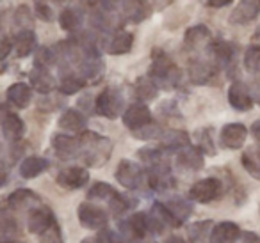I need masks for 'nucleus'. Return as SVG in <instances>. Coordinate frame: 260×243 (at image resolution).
<instances>
[{
  "label": "nucleus",
  "mask_w": 260,
  "mask_h": 243,
  "mask_svg": "<svg viewBox=\"0 0 260 243\" xmlns=\"http://www.w3.org/2000/svg\"><path fill=\"white\" fill-rule=\"evenodd\" d=\"M54 64H57V55H55L54 48H48V47L38 48V54H36V61H34V66H41V68L50 69Z\"/></svg>",
  "instance_id": "79ce46f5"
},
{
  "label": "nucleus",
  "mask_w": 260,
  "mask_h": 243,
  "mask_svg": "<svg viewBox=\"0 0 260 243\" xmlns=\"http://www.w3.org/2000/svg\"><path fill=\"white\" fill-rule=\"evenodd\" d=\"M84 87H86V80L80 75L64 73V76L61 78V84H59V93L66 94V96H72V94H77L79 91H82Z\"/></svg>",
  "instance_id": "c9c22d12"
},
{
  "label": "nucleus",
  "mask_w": 260,
  "mask_h": 243,
  "mask_svg": "<svg viewBox=\"0 0 260 243\" xmlns=\"http://www.w3.org/2000/svg\"><path fill=\"white\" fill-rule=\"evenodd\" d=\"M260 16V0H239L230 15L232 25H246Z\"/></svg>",
  "instance_id": "ddd939ff"
},
{
  "label": "nucleus",
  "mask_w": 260,
  "mask_h": 243,
  "mask_svg": "<svg viewBox=\"0 0 260 243\" xmlns=\"http://www.w3.org/2000/svg\"><path fill=\"white\" fill-rule=\"evenodd\" d=\"M162 153L164 151L160 149V147H143V149H139L138 156L141 158L143 164L152 167V165H157V164H160V161H164Z\"/></svg>",
  "instance_id": "37998d69"
},
{
  "label": "nucleus",
  "mask_w": 260,
  "mask_h": 243,
  "mask_svg": "<svg viewBox=\"0 0 260 243\" xmlns=\"http://www.w3.org/2000/svg\"><path fill=\"white\" fill-rule=\"evenodd\" d=\"M255 100H256V103L260 105V82L255 86Z\"/></svg>",
  "instance_id": "e2e57ef3"
},
{
  "label": "nucleus",
  "mask_w": 260,
  "mask_h": 243,
  "mask_svg": "<svg viewBox=\"0 0 260 243\" xmlns=\"http://www.w3.org/2000/svg\"><path fill=\"white\" fill-rule=\"evenodd\" d=\"M134 45V36L128 30H116L107 43V52L111 55H123L128 54Z\"/></svg>",
  "instance_id": "c85d7f7f"
},
{
  "label": "nucleus",
  "mask_w": 260,
  "mask_h": 243,
  "mask_svg": "<svg viewBox=\"0 0 260 243\" xmlns=\"http://www.w3.org/2000/svg\"><path fill=\"white\" fill-rule=\"evenodd\" d=\"M54 2H64V0H54Z\"/></svg>",
  "instance_id": "338daca9"
},
{
  "label": "nucleus",
  "mask_w": 260,
  "mask_h": 243,
  "mask_svg": "<svg viewBox=\"0 0 260 243\" xmlns=\"http://www.w3.org/2000/svg\"><path fill=\"white\" fill-rule=\"evenodd\" d=\"M27 225H29V231L32 234H45L52 227H55L54 213H52L50 208L40 204V206L32 208L29 211V222H27Z\"/></svg>",
  "instance_id": "6e6552de"
},
{
  "label": "nucleus",
  "mask_w": 260,
  "mask_h": 243,
  "mask_svg": "<svg viewBox=\"0 0 260 243\" xmlns=\"http://www.w3.org/2000/svg\"><path fill=\"white\" fill-rule=\"evenodd\" d=\"M116 190L112 188L109 183H104V181H100V183H94L93 186L89 188V192H87V199H94V200H111L112 197L116 195Z\"/></svg>",
  "instance_id": "e433bc0d"
},
{
  "label": "nucleus",
  "mask_w": 260,
  "mask_h": 243,
  "mask_svg": "<svg viewBox=\"0 0 260 243\" xmlns=\"http://www.w3.org/2000/svg\"><path fill=\"white\" fill-rule=\"evenodd\" d=\"M168 210L171 211L173 218L177 220L178 225H182L192 213V202L189 199H184V197H171L170 200L166 202Z\"/></svg>",
  "instance_id": "473e14b6"
},
{
  "label": "nucleus",
  "mask_w": 260,
  "mask_h": 243,
  "mask_svg": "<svg viewBox=\"0 0 260 243\" xmlns=\"http://www.w3.org/2000/svg\"><path fill=\"white\" fill-rule=\"evenodd\" d=\"M86 125L87 119L77 108H68V110L62 112V115L59 117V128L66 130V132H75V133H82L86 132Z\"/></svg>",
  "instance_id": "a878e982"
},
{
  "label": "nucleus",
  "mask_w": 260,
  "mask_h": 243,
  "mask_svg": "<svg viewBox=\"0 0 260 243\" xmlns=\"http://www.w3.org/2000/svg\"><path fill=\"white\" fill-rule=\"evenodd\" d=\"M242 236V243H260V236H256L255 232H244Z\"/></svg>",
  "instance_id": "6e6d98bb"
},
{
  "label": "nucleus",
  "mask_w": 260,
  "mask_h": 243,
  "mask_svg": "<svg viewBox=\"0 0 260 243\" xmlns=\"http://www.w3.org/2000/svg\"><path fill=\"white\" fill-rule=\"evenodd\" d=\"M84 48V54H82V59L80 62L77 64V69H79V75L82 76L84 80H96L102 78L105 71V64L100 57V52H98L96 45H87V47H82Z\"/></svg>",
  "instance_id": "20e7f679"
},
{
  "label": "nucleus",
  "mask_w": 260,
  "mask_h": 243,
  "mask_svg": "<svg viewBox=\"0 0 260 243\" xmlns=\"http://www.w3.org/2000/svg\"><path fill=\"white\" fill-rule=\"evenodd\" d=\"M251 135L255 137V140L260 144V121H255L251 126Z\"/></svg>",
  "instance_id": "4d7b16f0"
},
{
  "label": "nucleus",
  "mask_w": 260,
  "mask_h": 243,
  "mask_svg": "<svg viewBox=\"0 0 260 243\" xmlns=\"http://www.w3.org/2000/svg\"><path fill=\"white\" fill-rule=\"evenodd\" d=\"M123 18L130 23H141L148 18L150 4L148 0H121Z\"/></svg>",
  "instance_id": "a211bd4d"
},
{
  "label": "nucleus",
  "mask_w": 260,
  "mask_h": 243,
  "mask_svg": "<svg viewBox=\"0 0 260 243\" xmlns=\"http://www.w3.org/2000/svg\"><path fill=\"white\" fill-rule=\"evenodd\" d=\"M84 11L80 8H66L59 15V25L66 32H77L82 27Z\"/></svg>",
  "instance_id": "2f4dec72"
},
{
  "label": "nucleus",
  "mask_w": 260,
  "mask_h": 243,
  "mask_svg": "<svg viewBox=\"0 0 260 243\" xmlns=\"http://www.w3.org/2000/svg\"><path fill=\"white\" fill-rule=\"evenodd\" d=\"M134 206H136V200L123 195V193H116V195L109 200V210H111V213L116 215V217L126 213L130 208H134Z\"/></svg>",
  "instance_id": "58836bf2"
},
{
  "label": "nucleus",
  "mask_w": 260,
  "mask_h": 243,
  "mask_svg": "<svg viewBox=\"0 0 260 243\" xmlns=\"http://www.w3.org/2000/svg\"><path fill=\"white\" fill-rule=\"evenodd\" d=\"M217 66L205 59H192L189 64V78L194 86H205L214 78Z\"/></svg>",
  "instance_id": "4468645a"
},
{
  "label": "nucleus",
  "mask_w": 260,
  "mask_h": 243,
  "mask_svg": "<svg viewBox=\"0 0 260 243\" xmlns=\"http://www.w3.org/2000/svg\"><path fill=\"white\" fill-rule=\"evenodd\" d=\"M209 52L214 59V64L217 68H226V66L232 64V61L235 59V47L230 43V41H214V43L209 45Z\"/></svg>",
  "instance_id": "5701e85b"
},
{
  "label": "nucleus",
  "mask_w": 260,
  "mask_h": 243,
  "mask_svg": "<svg viewBox=\"0 0 260 243\" xmlns=\"http://www.w3.org/2000/svg\"><path fill=\"white\" fill-rule=\"evenodd\" d=\"M241 227L234 222H219L210 231V243H235L241 238Z\"/></svg>",
  "instance_id": "4be33fe9"
},
{
  "label": "nucleus",
  "mask_w": 260,
  "mask_h": 243,
  "mask_svg": "<svg viewBox=\"0 0 260 243\" xmlns=\"http://www.w3.org/2000/svg\"><path fill=\"white\" fill-rule=\"evenodd\" d=\"M210 37H212V34H210L209 27L194 25V27H191V29H187L185 37H184V43L189 50H200V48H203L205 45H209Z\"/></svg>",
  "instance_id": "c756f323"
},
{
  "label": "nucleus",
  "mask_w": 260,
  "mask_h": 243,
  "mask_svg": "<svg viewBox=\"0 0 260 243\" xmlns=\"http://www.w3.org/2000/svg\"><path fill=\"white\" fill-rule=\"evenodd\" d=\"M48 167H50V161H48L47 158L27 156V158H23L22 165H20V174L25 179H32V178H38L40 174H43L45 171H48Z\"/></svg>",
  "instance_id": "7c9ffc66"
},
{
  "label": "nucleus",
  "mask_w": 260,
  "mask_h": 243,
  "mask_svg": "<svg viewBox=\"0 0 260 243\" xmlns=\"http://www.w3.org/2000/svg\"><path fill=\"white\" fill-rule=\"evenodd\" d=\"M82 243H105V239L102 236H93V238H86Z\"/></svg>",
  "instance_id": "bf43d9fd"
},
{
  "label": "nucleus",
  "mask_w": 260,
  "mask_h": 243,
  "mask_svg": "<svg viewBox=\"0 0 260 243\" xmlns=\"http://www.w3.org/2000/svg\"><path fill=\"white\" fill-rule=\"evenodd\" d=\"M145 171L139 164L132 160H121L116 169V179L121 186L128 190H138L145 181Z\"/></svg>",
  "instance_id": "423d86ee"
},
{
  "label": "nucleus",
  "mask_w": 260,
  "mask_h": 243,
  "mask_svg": "<svg viewBox=\"0 0 260 243\" xmlns=\"http://www.w3.org/2000/svg\"><path fill=\"white\" fill-rule=\"evenodd\" d=\"M6 183H8V171H6V169L0 165V188H2Z\"/></svg>",
  "instance_id": "13d9d810"
},
{
  "label": "nucleus",
  "mask_w": 260,
  "mask_h": 243,
  "mask_svg": "<svg viewBox=\"0 0 260 243\" xmlns=\"http://www.w3.org/2000/svg\"><path fill=\"white\" fill-rule=\"evenodd\" d=\"M89 22L93 23L94 29L102 30V32H107V30H111V27H112L111 18L107 16V11H104V9H98V8L91 11Z\"/></svg>",
  "instance_id": "c03bdc74"
},
{
  "label": "nucleus",
  "mask_w": 260,
  "mask_h": 243,
  "mask_svg": "<svg viewBox=\"0 0 260 243\" xmlns=\"http://www.w3.org/2000/svg\"><path fill=\"white\" fill-rule=\"evenodd\" d=\"M221 193V181L216 178H205L196 181L194 185L189 190V197L191 200L200 204H207L212 202L214 199H217Z\"/></svg>",
  "instance_id": "0eeeda50"
},
{
  "label": "nucleus",
  "mask_w": 260,
  "mask_h": 243,
  "mask_svg": "<svg viewBox=\"0 0 260 243\" xmlns=\"http://www.w3.org/2000/svg\"><path fill=\"white\" fill-rule=\"evenodd\" d=\"M61 105V101L57 100H52L50 94H45V98L40 101V110H45V112H50V110H55V108Z\"/></svg>",
  "instance_id": "603ef678"
},
{
  "label": "nucleus",
  "mask_w": 260,
  "mask_h": 243,
  "mask_svg": "<svg viewBox=\"0 0 260 243\" xmlns=\"http://www.w3.org/2000/svg\"><path fill=\"white\" fill-rule=\"evenodd\" d=\"M0 243H22V241H15V239H0Z\"/></svg>",
  "instance_id": "69168bd1"
},
{
  "label": "nucleus",
  "mask_w": 260,
  "mask_h": 243,
  "mask_svg": "<svg viewBox=\"0 0 260 243\" xmlns=\"http://www.w3.org/2000/svg\"><path fill=\"white\" fill-rule=\"evenodd\" d=\"M18 229L16 220L8 211H0V234H11Z\"/></svg>",
  "instance_id": "09e8293b"
},
{
  "label": "nucleus",
  "mask_w": 260,
  "mask_h": 243,
  "mask_svg": "<svg viewBox=\"0 0 260 243\" xmlns=\"http://www.w3.org/2000/svg\"><path fill=\"white\" fill-rule=\"evenodd\" d=\"M253 39H255L256 43H260V25L256 27V30L253 32Z\"/></svg>",
  "instance_id": "0e129e2a"
},
{
  "label": "nucleus",
  "mask_w": 260,
  "mask_h": 243,
  "mask_svg": "<svg viewBox=\"0 0 260 243\" xmlns=\"http://www.w3.org/2000/svg\"><path fill=\"white\" fill-rule=\"evenodd\" d=\"M36 16L41 22H52L54 20V11L50 9V6L45 4L43 0H36Z\"/></svg>",
  "instance_id": "8fccbe9b"
},
{
  "label": "nucleus",
  "mask_w": 260,
  "mask_h": 243,
  "mask_svg": "<svg viewBox=\"0 0 260 243\" xmlns=\"http://www.w3.org/2000/svg\"><path fill=\"white\" fill-rule=\"evenodd\" d=\"M80 142V156L89 167H102L109 161L112 154V142L107 137L94 132H82L79 137Z\"/></svg>",
  "instance_id": "f257e3e1"
},
{
  "label": "nucleus",
  "mask_w": 260,
  "mask_h": 243,
  "mask_svg": "<svg viewBox=\"0 0 260 243\" xmlns=\"http://www.w3.org/2000/svg\"><path fill=\"white\" fill-rule=\"evenodd\" d=\"M79 222L87 229H104L109 222L107 211L91 202H82L79 206Z\"/></svg>",
  "instance_id": "1a4fd4ad"
},
{
  "label": "nucleus",
  "mask_w": 260,
  "mask_h": 243,
  "mask_svg": "<svg viewBox=\"0 0 260 243\" xmlns=\"http://www.w3.org/2000/svg\"><path fill=\"white\" fill-rule=\"evenodd\" d=\"M13 50V41L6 36H0V61H4Z\"/></svg>",
  "instance_id": "3c124183"
},
{
  "label": "nucleus",
  "mask_w": 260,
  "mask_h": 243,
  "mask_svg": "<svg viewBox=\"0 0 260 243\" xmlns=\"http://www.w3.org/2000/svg\"><path fill=\"white\" fill-rule=\"evenodd\" d=\"M157 93H159V86L153 82L150 76H143V78L136 80V86H134V94L139 101H152L157 98Z\"/></svg>",
  "instance_id": "72a5a7b5"
},
{
  "label": "nucleus",
  "mask_w": 260,
  "mask_h": 243,
  "mask_svg": "<svg viewBox=\"0 0 260 243\" xmlns=\"http://www.w3.org/2000/svg\"><path fill=\"white\" fill-rule=\"evenodd\" d=\"M134 133L136 139L139 140H152V139H160L162 137V128H160L159 125H155V123H150L148 126H145V128L138 130V132H132Z\"/></svg>",
  "instance_id": "a18cd8bd"
},
{
  "label": "nucleus",
  "mask_w": 260,
  "mask_h": 243,
  "mask_svg": "<svg viewBox=\"0 0 260 243\" xmlns=\"http://www.w3.org/2000/svg\"><path fill=\"white\" fill-rule=\"evenodd\" d=\"M0 126H2V133H4V137L9 142H16V140L22 139L23 133H25V123H23V119L20 117V115L13 114V112H9V114L0 121Z\"/></svg>",
  "instance_id": "bb28decb"
},
{
  "label": "nucleus",
  "mask_w": 260,
  "mask_h": 243,
  "mask_svg": "<svg viewBox=\"0 0 260 243\" xmlns=\"http://www.w3.org/2000/svg\"><path fill=\"white\" fill-rule=\"evenodd\" d=\"M52 147H54L55 154L61 160H70V158L79 156L80 153V142L77 137L66 135V133H57L52 137Z\"/></svg>",
  "instance_id": "dca6fc26"
},
{
  "label": "nucleus",
  "mask_w": 260,
  "mask_h": 243,
  "mask_svg": "<svg viewBox=\"0 0 260 243\" xmlns=\"http://www.w3.org/2000/svg\"><path fill=\"white\" fill-rule=\"evenodd\" d=\"M234 0H207V6L212 9H221V8H226L230 6Z\"/></svg>",
  "instance_id": "5fc2aeb1"
},
{
  "label": "nucleus",
  "mask_w": 260,
  "mask_h": 243,
  "mask_svg": "<svg viewBox=\"0 0 260 243\" xmlns=\"http://www.w3.org/2000/svg\"><path fill=\"white\" fill-rule=\"evenodd\" d=\"M198 147L207 154H216V147H214L212 137H210V130H200L198 132Z\"/></svg>",
  "instance_id": "de8ad7c7"
},
{
  "label": "nucleus",
  "mask_w": 260,
  "mask_h": 243,
  "mask_svg": "<svg viewBox=\"0 0 260 243\" xmlns=\"http://www.w3.org/2000/svg\"><path fill=\"white\" fill-rule=\"evenodd\" d=\"M242 167L253 178L260 179V146H251L242 153Z\"/></svg>",
  "instance_id": "f704fd0d"
},
{
  "label": "nucleus",
  "mask_w": 260,
  "mask_h": 243,
  "mask_svg": "<svg viewBox=\"0 0 260 243\" xmlns=\"http://www.w3.org/2000/svg\"><path fill=\"white\" fill-rule=\"evenodd\" d=\"M148 76L159 86V89H175L180 82V69L162 50L157 48L152 54V66H150Z\"/></svg>",
  "instance_id": "f03ea898"
},
{
  "label": "nucleus",
  "mask_w": 260,
  "mask_h": 243,
  "mask_svg": "<svg viewBox=\"0 0 260 243\" xmlns=\"http://www.w3.org/2000/svg\"><path fill=\"white\" fill-rule=\"evenodd\" d=\"M152 123V112L145 103H134L130 105L125 112H123V125L132 132L145 128Z\"/></svg>",
  "instance_id": "9d476101"
},
{
  "label": "nucleus",
  "mask_w": 260,
  "mask_h": 243,
  "mask_svg": "<svg viewBox=\"0 0 260 243\" xmlns=\"http://www.w3.org/2000/svg\"><path fill=\"white\" fill-rule=\"evenodd\" d=\"M6 96H8V101L13 107L25 108L30 103V100H32V87L23 82H16L13 86H9Z\"/></svg>",
  "instance_id": "cd10ccee"
},
{
  "label": "nucleus",
  "mask_w": 260,
  "mask_h": 243,
  "mask_svg": "<svg viewBox=\"0 0 260 243\" xmlns=\"http://www.w3.org/2000/svg\"><path fill=\"white\" fill-rule=\"evenodd\" d=\"M244 68L251 75H258L260 73V45L248 47V50L244 54Z\"/></svg>",
  "instance_id": "4c0bfd02"
},
{
  "label": "nucleus",
  "mask_w": 260,
  "mask_h": 243,
  "mask_svg": "<svg viewBox=\"0 0 260 243\" xmlns=\"http://www.w3.org/2000/svg\"><path fill=\"white\" fill-rule=\"evenodd\" d=\"M228 103L232 105V108L239 112H248L253 108V96L249 87L244 82L237 80L230 86L228 89Z\"/></svg>",
  "instance_id": "f8f14e48"
},
{
  "label": "nucleus",
  "mask_w": 260,
  "mask_h": 243,
  "mask_svg": "<svg viewBox=\"0 0 260 243\" xmlns=\"http://www.w3.org/2000/svg\"><path fill=\"white\" fill-rule=\"evenodd\" d=\"M121 241H132V239H141L148 234V213H134L126 220L119 224L118 231Z\"/></svg>",
  "instance_id": "39448f33"
},
{
  "label": "nucleus",
  "mask_w": 260,
  "mask_h": 243,
  "mask_svg": "<svg viewBox=\"0 0 260 243\" xmlns=\"http://www.w3.org/2000/svg\"><path fill=\"white\" fill-rule=\"evenodd\" d=\"M246 137H248V128L241 123L224 125L219 133L221 146L226 149H241L246 142Z\"/></svg>",
  "instance_id": "9b49d317"
},
{
  "label": "nucleus",
  "mask_w": 260,
  "mask_h": 243,
  "mask_svg": "<svg viewBox=\"0 0 260 243\" xmlns=\"http://www.w3.org/2000/svg\"><path fill=\"white\" fill-rule=\"evenodd\" d=\"M146 178H148V185L153 190H162L173 186V176H171V169L166 161H160L157 165H152L146 171Z\"/></svg>",
  "instance_id": "2eb2a0df"
},
{
  "label": "nucleus",
  "mask_w": 260,
  "mask_h": 243,
  "mask_svg": "<svg viewBox=\"0 0 260 243\" xmlns=\"http://www.w3.org/2000/svg\"><path fill=\"white\" fill-rule=\"evenodd\" d=\"M212 231V222L210 220H202V222H194V224L189 225L187 229V236L191 243H200L205 238L207 232Z\"/></svg>",
  "instance_id": "ea45409f"
},
{
  "label": "nucleus",
  "mask_w": 260,
  "mask_h": 243,
  "mask_svg": "<svg viewBox=\"0 0 260 243\" xmlns=\"http://www.w3.org/2000/svg\"><path fill=\"white\" fill-rule=\"evenodd\" d=\"M8 204L9 208L13 210H32V208L40 206L41 200H40V195L36 192L29 188H18L15 190L13 193H9L8 197Z\"/></svg>",
  "instance_id": "aec40b11"
},
{
  "label": "nucleus",
  "mask_w": 260,
  "mask_h": 243,
  "mask_svg": "<svg viewBox=\"0 0 260 243\" xmlns=\"http://www.w3.org/2000/svg\"><path fill=\"white\" fill-rule=\"evenodd\" d=\"M89 181V172L84 167H68L57 174V183L62 188L79 190L84 188Z\"/></svg>",
  "instance_id": "f3484780"
},
{
  "label": "nucleus",
  "mask_w": 260,
  "mask_h": 243,
  "mask_svg": "<svg viewBox=\"0 0 260 243\" xmlns=\"http://www.w3.org/2000/svg\"><path fill=\"white\" fill-rule=\"evenodd\" d=\"M36 48V34H34L32 29H25L20 30L15 37H13V50H15V55L20 59L29 57L30 54Z\"/></svg>",
  "instance_id": "393cba45"
},
{
  "label": "nucleus",
  "mask_w": 260,
  "mask_h": 243,
  "mask_svg": "<svg viewBox=\"0 0 260 243\" xmlns=\"http://www.w3.org/2000/svg\"><path fill=\"white\" fill-rule=\"evenodd\" d=\"M150 213L153 215V217H157L160 222H162L164 225H171V227H178L177 220L173 218V215H171V211L168 210L166 204H162L160 200H155L152 206V210H150Z\"/></svg>",
  "instance_id": "a19ab883"
},
{
  "label": "nucleus",
  "mask_w": 260,
  "mask_h": 243,
  "mask_svg": "<svg viewBox=\"0 0 260 243\" xmlns=\"http://www.w3.org/2000/svg\"><path fill=\"white\" fill-rule=\"evenodd\" d=\"M123 107H125V98L118 87H105L94 100V110L107 119L119 117Z\"/></svg>",
  "instance_id": "7ed1b4c3"
},
{
  "label": "nucleus",
  "mask_w": 260,
  "mask_h": 243,
  "mask_svg": "<svg viewBox=\"0 0 260 243\" xmlns=\"http://www.w3.org/2000/svg\"><path fill=\"white\" fill-rule=\"evenodd\" d=\"M15 22L18 23L20 27H22V30L30 29V25H32L34 18H32V13L29 11V8H27V6H20V8L16 9V13H15Z\"/></svg>",
  "instance_id": "49530a36"
},
{
  "label": "nucleus",
  "mask_w": 260,
  "mask_h": 243,
  "mask_svg": "<svg viewBox=\"0 0 260 243\" xmlns=\"http://www.w3.org/2000/svg\"><path fill=\"white\" fill-rule=\"evenodd\" d=\"M177 164L180 169L185 171H200L205 164V158H203V151L198 146H187L182 151H178Z\"/></svg>",
  "instance_id": "412c9836"
},
{
  "label": "nucleus",
  "mask_w": 260,
  "mask_h": 243,
  "mask_svg": "<svg viewBox=\"0 0 260 243\" xmlns=\"http://www.w3.org/2000/svg\"><path fill=\"white\" fill-rule=\"evenodd\" d=\"M30 87L36 89L41 94H50L55 89V78L50 73V69L41 68V66H34L29 71Z\"/></svg>",
  "instance_id": "6ab92c4d"
},
{
  "label": "nucleus",
  "mask_w": 260,
  "mask_h": 243,
  "mask_svg": "<svg viewBox=\"0 0 260 243\" xmlns=\"http://www.w3.org/2000/svg\"><path fill=\"white\" fill-rule=\"evenodd\" d=\"M119 4H121V0H98L100 9H104V11H107V13L114 11Z\"/></svg>",
  "instance_id": "864d4df0"
},
{
  "label": "nucleus",
  "mask_w": 260,
  "mask_h": 243,
  "mask_svg": "<svg viewBox=\"0 0 260 243\" xmlns=\"http://www.w3.org/2000/svg\"><path fill=\"white\" fill-rule=\"evenodd\" d=\"M8 114H9V108L6 107V105H2V103H0V121H2V119H4Z\"/></svg>",
  "instance_id": "680f3d73"
},
{
  "label": "nucleus",
  "mask_w": 260,
  "mask_h": 243,
  "mask_svg": "<svg viewBox=\"0 0 260 243\" xmlns=\"http://www.w3.org/2000/svg\"><path fill=\"white\" fill-rule=\"evenodd\" d=\"M164 243H185V241L180 238V236H170Z\"/></svg>",
  "instance_id": "052dcab7"
},
{
  "label": "nucleus",
  "mask_w": 260,
  "mask_h": 243,
  "mask_svg": "<svg viewBox=\"0 0 260 243\" xmlns=\"http://www.w3.org/2000/svg\"><path fill=\"white\" fill-rule=\"evenodd\" d=\"M187 146H191V137L184 130H168L160 137L162 151H182Z\"/></svg>",
  "instance_id": "b1692460"
}]
</instances>
